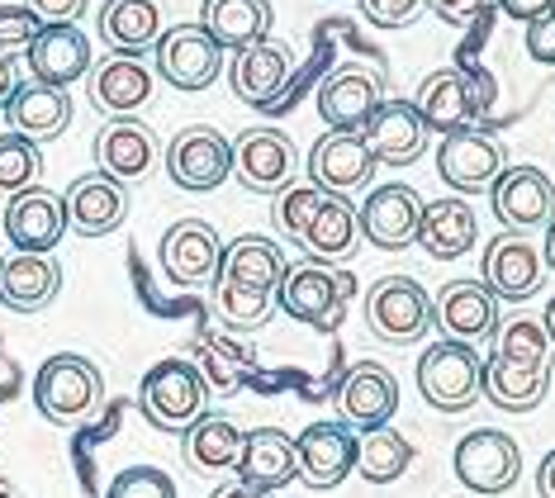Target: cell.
I'll use <instances>...</instances> for the list:
<instances>
[{"label": "cell", "instance_id": "1", "mask_svg": "<svg viewBox=\"0 0 555 498\" xmlns=\"http://www.w3.org/2000/svg\"><path fill=\"white\" fill-rule=\"evenodd\" d=\"M285 247L275 238L243 233L223 242V261L214 276V314L229 328H261L275 309V285L285 276Z\"/></svg>", "mask_w": 555, "mask_h": 498}, {"label": "cell", "instance_id": "2", "mask_svg": "<svg viewBox=\"0 0 555 498\" xmlns=\"http://www.w3.org/2000/svg\"><path fill=\"white\" fill-rule=\"evenodd\" d=\"M351 299H357V280L347 271H337V266L309 261V257L299 266H285L281 285H275V309L305 328H319V332L343 328Z\"/></svg>", "mask_w": 555, "mask_h": 498}, {"label": "cell", "instance_id": "3", "mask_svg": "<svg viewBox=\"0 0 555 498\" xmlns=\"http://www.w3.org/2000/svg\"><path fill=\"white\" fill-rule=\"evenodd\" d=\"M34 404L48 423L77 427L86 418H95V408L105 404V375L91 356L81 352H57L48 356L34 375Z\"/></svg>", "mask_w": 555, "mask_h": 498}, {"label": "cell", "instance_id": "4", "mask_svg": "<svg viewBox=\"0 0 555 498\" xmlns=\"http://www.w3.org/2000/svg\"><path fill=\"white\" fill-rule=\"evenodd\" d=\"M138 408H143V418L157 432H171V437L195 427L199 418L209 413V390H205V380H199L195 361L167 356V361L147 366L143 385H138Z\"/></svg>", "mask_w": 555, "mask_h": 498}, {"label": "cell", "instance_id": "5", "mask_svg": "<svg viewBox=\"0 0 555 498\" xmlns=\"http://www.w3.org/2000/svg\"><path fill=\"white\" fill-rule=\"evenodd\" d=\"M418 394L437 413H465L485 394V361L465 342L441 337L418 356Z\"/></svg>", "mask_w": 555, "mask_h": 498}, {"label": "cell", "instance_id": "6", "mask_svg": "<svg viewBox=\"0 0 555 498\" xmlns=\"http://www.w3.org/2000/svg\"><path fill=\"white\" fill-rule=\"evenodd\" d=\"M365 328L385 347H413L433 328V299L413 276H380L365 290Z\"/></svg>", "mask_w": 555, "mask_h": 498}, {"label": "cell", "instance_id": "7", "mask_svg": "<svg viewBox=\"0 0 555 498\" xmlns=\"http://www.w3.org/2000/svg\"><path fill=\"white\" fill-rule=\"evenodd\" d=\"M153 62H157V76L176 91L195 95V91H209L223 72V48L199 29V24H171L162 29L157 48H153Z\"/></svg>", "mask_w": 555, "mask_h": 498}, {"label": "cell", "instance_id": "8", "mask_svg": "<svg viewBox=\"0 0 555 498\" xmlns=\"http://www.w3.org/2000/svg\"><path fill=\"white\" fill-rule=\"evenodd\" d=\"M451 470L470 494H508L517 475H522V451L508 432L499 427H475L456 442V456H451Z\"/></svg>", "mask_w": 555, "mask_h": 498}, {"label": "cell", "instance_id": "9", "mask_svg": "<svg viewBox=\"0 0 555 498\" xmlns=\"http://www.w3.org/2000/svg\"><path fill=\"white\" fill-rule=\"evenodd\" d=\"M167 176L191 195H209L233 176V143L209 124H191L167 143Z\"/></svg>", "mask_w": 555, "mask_h": 498}, {"label": "cell", "instance_id": "10", "mask_svg": "<svg viewBox=\"0 0 555 498\" xmlns=\"http://www.w3.org/2000/svg\"><path fill=\"white\" fill-rule=\"evenodd\" d=\"M413 110L423 114L427 133H456L479 124V114L489 110V86L475 81L470 72L461 67H441L418 86L413 95Z\"/></svg>", "mask_w": 555, "mask_h": 498}, {"label": "cell", "instance_id": "11", "mask_svg": "<svg viewBox=\"0 0 555 498\" xmlns=\"http://www.w3.org/2000/svg\"><path fill=\"white\" fill-rule=\"evenodd\" d=\"M157 261H162V276H167L171 285L205 290V285H214V276H219L223 238L214 233L205 219H176L167 233H162Z\"/></svg>", "mask_w": 555, "mask_h": 498}, {"label": "cell", "instance_id": "12", "mask_svg": "<svg viewBox=\"0 0 555 498\" xmlns=\"http://www.w3.org/2000/svg\"><path fill=\"white\" fill-rule=\"evenodd\" d=\"M418 219H423V200L403 181L375 186L357 209V228L375 252H409L418 242Z\"/></svg>", "mask_w": 555, "mask_h": 498}, {"label": "cell", "instance_id": "13", "mask_svg": "<svg viewBox=\"0 0 555 498\" xmlns=\"http://www.w3.org/2000/svg\"><path fill=\"white\" fill-rule=\"evenodd\" d=\"M503 171V143L494 133H485L479 124L456 133H441L437 148V176L447 181L456 195H479L499 181Z\"/></svg>", "mask_w": 555, "mask_h": 498}, {"label": "cell", "instance_id": "14", "mask_svg": "<svg viewBox=\"0 0 555 498\" xmlns=\"http://www.w3.org/2000/svg\"><path fill=\"white\" fill-rule=\"evenodd\" d=\"M489 204H494L499 224L508 233H522V228H541L555 219V181L541 166L532 162H517L503 166L499 181L489 186Z\"/></svg>", "mask_w": 555, "mask_h": 498}, {"label": "cell", "instance_id": "15", "mask_svg": "<svg viewBox=\"0 0 555 498\" xmlns=\"http://www.w3.org/2000/svg\"><path fill=\"white\" fill-rule=\"evenodd\" d=\"M433 328L465 347H485L499 332V299L489 295L485 280H451L433 299Z\"/></svg>", "mask_w": 555, "mask_h": 498}, {"label": "cell", "instance_id": "16", "mask_svg": "<svg viewBox=\"0 0 555 498\" xmlns=\"http://www.w3.org/2000/svg\"><path fill=\"white\" fill-rule=\"evenodd\" d=\"M295 143L281 129H247L233 143V176L251 195H281L295 186Z\"/></svg>", "mask_w": 555, "mask_h": 498}, {"label": "cell", "instance_id": "17", "mask_svg": "<svg viewBox=\"0 0 555 498\" xmlns=\"http://www.w3.org/2000/svg\"><path fill=\"white\" fill-rule=\"evenodd\" d=\"M479 280L489 285L494 299H508V304H522L532 299L546 280V261H541V247L527 242L522 233H499L494 242L485 247V261H479Z\"/></svg>", "mask_w": 555, "mask_h": 498}, {"label": "cell", "instance_id": "18", "mask_svg": "<svg viewBox=\"0 0 555 498\" xmlns=\"http://www.w3.org/2000/svg\"><path fill=\"white\" fill-rule=\"evenodd\" d=\"M289 48L275 43V38H261L251 48H237L229 62V86L233 95L251 110H275L289 91Z\"/></svg>", "mask_w": 555, "mask_h": 498}, {"label": "cell", "instance_id": "19", "mask_svg": "<svg viewBox=\"0 0 555 498\" xmlns=\"http://www.w3.org/2000/svg\"><path fill=\"white\" fill-rule=\"evenodd\" d=\"M357 432L351 423H309L295 437V461L299 480L309 489H337L351 470H357Z\"/></svg>", "mask_w": 555, "mask_h": 498}, {"label": "cell", "instance_id": "20", "mask_svg": "<svg viewBox=\"0 0 555 498\" xmlns=\"http://www.w3.org/2000/svg\"><path fill=\"white\" fill-rule=\"evenodd\" d=\"M375 166L380 162L371 157V148H365L361 133H333L327 129L309 152V186L327 190V195H351V190L371 186Z\"/></svg>", "mask_w": 555, "mask_h": 498}, {"label": "cell", "instance_id": "21", "mask_svg": "<svg viewBox=\"0 0 555 498\" xmlns=\"http://www.w3.org/2000/svg\"><path fill=\"white\" fill-rule=\"evenodd\" d=\"M67 233V204L43 186H29L5 204V238L15 252H53Z\"/></svg>", "mask_w": 555, "mask_h": 498}, {"label": "cell", "instance_id": "22", "mask_svg": "<svg viewBox=\"0 0 555 498\" xmlns=\"http://www.w3.org/2000/svg\"><path fill=\"white\" fill-rule=\"evenodd\" d=\"M67 228L81 238H105L115 233V228L129 219V186H119L115 176L95 171V176H77V181L67 186Z\"/></svg>", "mask_w": 555, "mask_h": 498}, {"label": "cell", "instance_id": "23", "mask_svg": "<svg viewBox=\"0 0 555 498\" xmlns=\"http://www.w3.org/2000/svg\"><path fill=\"white\" fill-rule=\"evenodd\" d=\"M365 148L380 166H413L427 148V124L413 100H380V110L365 119Z\"/></svg>", "mask_w": 555, "mask_h": 498}, {"label": "cell", "instance_id": "24", "mask_svg": "<svg viewBox=\"0 0 555 498\" xmlns=\"http://www.w3.org/2000/svg\"><path fill=\"white\" fill-rule=\"evenodd\" d=\"M380 100H385L380 76L365 67H343L319 86V114L333 133H361L365 119L380 110Z\"/></svg>", "mask_w": 555, "mask_h": 498}, {"label": "cell", "instance_id": "25", "mask_svg": "<svg viewBox=\"0 0 555 498\" xmlns=\"http://www.w3.org/2000/svg\"><path fill=\"white\" fill-rule=\"evenodd\" d=\"M24 62H29L34 81L62 86V91H67L72 81H81V76H91V67H95L91 38H86L77 24H48V29H39V38L29 43Z\"/></svg>", "mask_w": 555, "mask_h": 498}, {"label": "cell", "instance_id": "26", "mask_svg": "<svg viewBox=\"0 0 555 498\" xmlns=\"http://www.w3.org/2000/svg\"><path fill=\"white\" fill-rule=\"evenodd\" d=\"M62 266L53 252H15L0 261V304L10 314H39L57 299Z\"/></svg>", "mask_w": 555, "mask_h": 498}, {"label": "cell", "instance_id": "27", "mask_svg": "<svg viewBox=\"0 0 555 498\" xmlns=\"http://www.w3.org/2000/svg\"><path fill=\"white\" fill-rule=\"evenodd\" d=\"M91 105L115 114V119H129V114H138L153 100V67L147 62H138L129 53H109L105 62H95L91 67Z\"/></svg>", "mask_w": 555, "mask_h": 498}, {"label": "cell", "instance_id": "28", "mask_svg": "<svg viewBox=\"0 0 555 498\" xmlns=\"http://www.w3.org/2000/svg\"><path fill=\"white\" fill-rule=\"evenodd\" d=\"M237 484L247 489H261V494H275L285 489L289 480H299V461H295V437L281 427H251L243 437V456L233 465Z\"/></svg>", "mask_w": 555, "mask_h": 498}, {"label": "cell", "instance_id": "29", "mask_svg": "<svg viewBox=\"0 0 555 498\" xmlns=\"http://www.w3.org/2000/svg\"><path fill=\"white\" fill-rule=\"evenodd\" d=\"M337 404H343V418L351 427H389V418L399 408V380L375 361H357L347 370L343 390H337Z\"/></svg>", "mask_w": 555, "mask_h": 498}, {"label": "cell", "instance_id": "30", "mask_svg": "<svg viewBox=\"0 0 555 498\" xmlns=\"http://www.w3.org/2000/svg\"><path fill=\"white\" fill-rule=\"evenodd\" d=\"M157 162V133L138 119H109L95 133V166L105 176H115L119 186H133L153 171Z\"/></svg>", "mask_w": 555, "mask_h": 498}, {"label": "cell", "instance_id": "31", "mask_svg": "<svg viewBox=\"0 0 555 498\" xmlns=\"http://www.w3.org/2000/svg\"><path fill=\"white\" fill-rule=\"evenodd\" d=\"M5 119H10V129L24 133L29 143H53L72 124V95L48 81H20L5 105Z\"/></svg>", "mask_w": 555, "mask_h": 498}, {"label": "cell", "instance_id": "32", "mask_svg": "<svg viewBox=\"0 0 555 498\" xmlns=\"http://www.w3.org/2000/svg\"><path fill=\"white\" fill-rule=\"evenodd\" d=\"M475 242H479V219H475V209L461 195L423 204L418 247L433 261H456V257H465V252H475Z\"/></svg>", "mask_w": 555, "mask_h": 498}, {"label": "cell", "instance_id": "33", "mask_svg": "<svg viewBox=\"0 0 555 498\" xmlns=\"http://www.w3.org/2000/svg\"><path fill=\"white\" fill-rule=\"evenodd\" d=\"M271 0H199V29H205L223 53L251 48L271 38Z\"/></svg>", "mask_w": 555, "mask_h": 498}, {"label": "cell", "instance_id": "34", "mask_svg": "<svg viewBox=\"0 0 555 498\" xmlns=\"http://www.w3.org/2000/svg\"><path fill=\"white\" fill-rule=\"evenodd\" d=\"M243 437L247 432L237 427L229 413H205L195 427L181 432V456L195 475H223V470H233L237 456H243Z\"/></svg>", "mask_w": 555, "mask_h": 498}, {"label": "cell", "instance_id": "35", "mask_svg": "<svg viewBox=\"0 0 555 498\" xmlns=\"http://www.w3.org/2000/svg\"><path fill=\"white\" fill-rule=\"evenodd\" d=\"M100 38L109 43V53L143 58L162 38L157 0H105V5H100Z\"/></svg>", "mask_w": 555, "mask_h": 498}, {"label": "cell", "instance_id": "36", "mask_svg": "<svg viewBox=\"0 0 555 498\" xmlns=\"http://www.w3.org/2000/svg\"><path fill=\"white\" fill-rule=\"evenodd\" d=\"M357 242H361L357 204H351L347 195H327V190H323V204H319V214H313V224H309L305 242H299V252H305L309 261L337 266V261L351 257V247H357Z\"/></svg>", "mask_w": 555, "mask_h": 498}, {"label": "cell", "instance_id": "37", "mask_svg": "<svg viewBox=\"0 0 555 498\" xmlns=\"http://www.w3.org/2000/svg\"><path fill=\"white\" fill-rule=\"evenodd\" d=\"M551 394V366H517L503 356L485 361V399L503 413H532Z\"/></svg>", "mask_w": 555, "mask_h": 498}, {"label": "cell", "instance_id": "38", "mask_svg": "<svg viewBox=\"0 0 555 498\" xmlns=\"http://www.w3.org/2000/svg\"><path fill=\"white\" fill-rule=\"evenodd\" d=\"M251 366H257V356L251 347H243L237 337H223V332H205V337H195V370L199 380H205L209 394H219V399H229L251 380Z\"/></svg>", "mask_w": 555, "mask_h": 498}, {"label": "cell", "instance_id": "39", "mask_svg": "<svg viewBox=\"0 0 555 498\" xmlns=\"http://www.w3.org/2000/svg\"><path fill=\"white\" fill-rule=\"evenodd\" d=\"M413 465V442L395 427H371L357 442V475L365 484H395Z\"/></svg>", "mask_w": 555, "mask_h": 498}, {"label": "cell", "instance_id": "40", "mask_svg": "<svg viewBox=\"0 0 555 498\" xmlns=\"http://www.w3.org/2000/svg\"><path fill=\"white\" fill-rule=\"evenodd\" d=\"M43 176V152L24 133H0V195H20V190L39 186Z\"/></svg>", "mask_w": 555, "mask_h": 498}, {"label": "cell", "instance_id": "41", "mask_svg": "<svg viewBox=\"0 0 555 498\" xmlns=\"http://www.w3.org/2000/svg\"><path fill=\"white\" fill-rule=\"evenodd\" d=\"M494 356L517 366H551V337L537 318H513V323H499L494 332Z\"/></svg>", "mask_w": 555, "mask_h": 498}, {"label": "cell", "instance_id": "42", "mask_svg": "<svg viewBox=\"0 0 555 498\" xmlns=\"http://www.w3.org/2000/svg\"><path fill=\"white\" fill-rule=\"evenodd\" d=\"M319 204H323L319 186H289V190H281V195H275V209H271L275 233L299 247L305 233H309V224H313V214H319Z\"/></svg>", "mask_w": 555, "mask_h": 498}, {"label": "cell", "instance_id": "43", "mask_svg": "<svg viewBox=\"0 0 555 498\" xmlns=\"http://www.w3.org/2000/svg\"><path fill=\"white\" fill-rule=\"evenodd\" d=\"M109 498H176V480L157 465H129L109 484Z\"/></svg>", "mask_w": 555, "mask_h": 498}, {"label": "cell", "instance_id": "44", "mask_svg": "<svg viewBox=\"0 0 555 498\" xmlns=\"http://www.w3.org/2000/svg\"><path fill=\"white\" fill-rule=\"evenodd\" d=\"M43 24L29 15L24 5H0V53L15 58V53H29V43L39 38Z\"/></svg>", "mask_w": 555, "mask_h": 498}, {"label": "cell", "instance_id": "45", "mask_svg": "<svg viewBox=\"0 0 555 498\" xmlns=\"http://www.w3.org/2000/svg\"><path fill=\"white\" fill-rule=\"evenodd\" d=\"M418 10H423V0H361V15L371 20L375 29H403Z\"/></svg>", "mask_w": 555, "mask_h": 498}, {"label": "cell", "instance_id": "46", "mask_svg": "<svg viewBox=\"0 0 555 498\" xmlns=\"http://www.w3.org/2000/svg\"><path fill=\"white\" fill-rule=\"evenodd\" d=\"M522 48H527V58H532V62H541V67H555V10L527 24Z\"/></svg>", "mask_w": 555, "mask_h": 498}, {"label": "cell", "instance_id": "47", "mask_svg": "<svg viewBox=\"0 0 555 498\" xmlns=\"http://www.w3.org/2000/svg\"><path fill=\"white\" fill-rule=\"evenodd\" d=\"M20 5L29 10L43 29H48V24H77L86 15V0H20Z\"/></svg>", "mask_w": 555, "mask_h": 498}, {"label": "cell", "instance_id": "48", "mask_svg": "<svg viewBox=\"0 0 555 498\" xmlns=\"http://www.w3.org/2000/svg\"><path fill=\"white\" fill-rule=\"evenodd\" d=\"M494 0H427V10L441 20V24H479L489 15Z\"/></svg>", "mask_w": 555, "mask_h": 498}, {"label": "cell", "instance_id": "49", "mask_svg": "<svg viewBox=\"0 0 555 498\" xmlns=\"http://www.w3.org/2000/svg\"><path fill=\"white\" fill-rule=\"evenodd\" d=\"M499 5H503V15H513L517 24H532L541 15H551L555 0H499Z\"/></svg>", "mask_w": 555, "mask_h": 498}, {"label": "cell", "instance_id": "50", "mask_svg": "<svg viewBox=\"0 0 555 498\" xmlns=\"http://www.w3.org/2000/svg\"><path fill=\"white\" fill-rule=\"evenodd\" d=\"M15 86H20V76H15V62H10L5 53H0V110L10 105V95H15Z\"/></svg>", "mask_w": 555, "mask_h": 498}, {"label": "cell", "instance_id": "51", "mask_svg": "<svg viewBox=\"0 0 555 498\" xmlns=\"http://www.w3.org/2000/svg\"><path fill=\"white\" fill-rule=\"evenodd\" d=\"M537 494L555 498V451H546V461H541V470H537Z\"/></svg>", "mask_w": 555, "mask_h": 498}, {"label": "cell", "instance_id": "52", "mask_svg": "<svg viewBox=\"0 0 555 498\" xmlns=\"http://www.w3.org/2000/svg\"><path fill=\"white\" fill-rule=\"evenodd\" d=\"M214 498H275V494H261V489H247V484H223V489L219 494H214Z\"/></svg>", "mask_w": 555, "mask_h": 498}, {"label": "cell", "instance_id": "53", "mask_svg": "<svg viewBox=\"0 0 555 498\" xmlns=\"http://www.w3.org/2000/svg\"><path fill=\"white\" fill-rule=\"evenodd\" d=\"M541 261H546V271H555V219L546 224V247H541Z\"/></svg>", "mask_w": 555, "mask_h": 498}, {"label": "cell", "instance_id": "54", "mask_svg": "<svg viewBox=\"0 0 555 498\" xmlns=\"http://www.w3.org/2000/svg\"><path fill=\"white\" fill-rule=\"evenodd\" d=\"M541 328H546V337H551V347H555V299L546 304V318H541Z\"/></svg>", "mask_w": 555, "mask_h": 498}, {"label": "cell", "instance_id": "55", "mask_svg": "<svg viewBox=\"0 0 555 498\" xmlns=\"http://www.w3.org/2000/svg\"><path fill=\"white\" fill-rule=\"evenodd\" d=\"M0 498H24V494H20L15 480H0Z\"/></svg>", "mask_w": 555, "mask_h": 498}, {"label": "cell", "instance_id": "56", "mask_svg": "<svg viewBox=\"0 0 555 498\" xmlns=\"http://www.w3.org/2000/svg\"><path fill=\"white\" fill-rule=\"evenodd\" d=\"M0 261H5V257H0Z\"/></svg>", "mask_w": 555, "mask_h": 498}]
</instances>
